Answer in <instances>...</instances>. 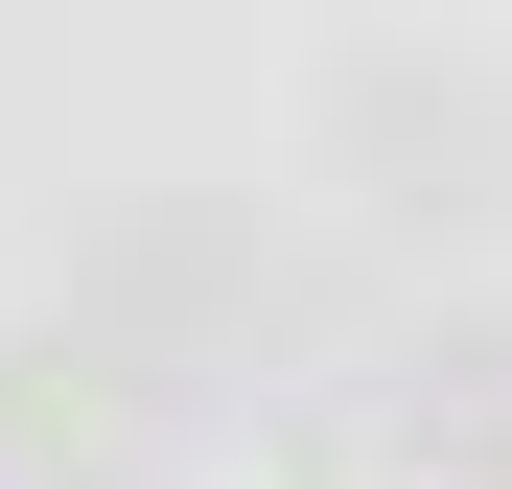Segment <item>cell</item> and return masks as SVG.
<instances>
[{
    "label": "cell",
    "mask_w": 512,
    "mask_h": 489,
    "mask_svg": "<svg viewBox=\"0 0 512 489\" xmlns=\"http://www.w3.org/2000/svg\"><path fill=\"white\" fill-rule=\"evenodd\" d=\"M350 163L396 233H489L512 210V94L489 70H350Z\"/></svg>",
    "instance_id": "1"
}]
</instances>
